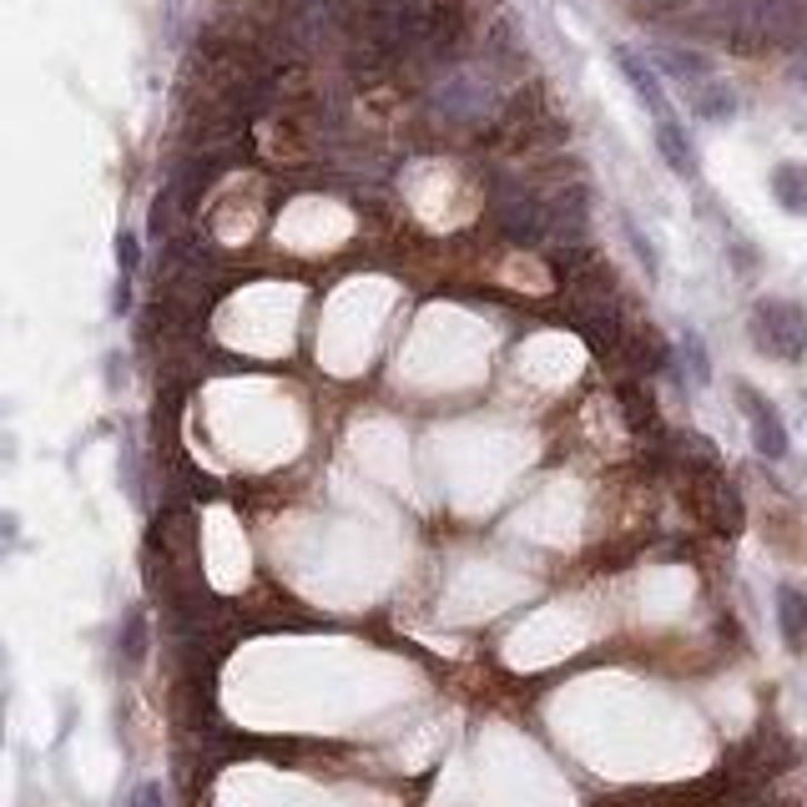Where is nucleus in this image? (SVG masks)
I'll use <instances>...</instances> for the list:
<instances>
[{
    "label": "nucleus",
    "mask_w": 807,
    "mask_h": 807,
    "mask_svg": "<svg viewBox=\"0 0 807 807\" xmlns=\"http://www.w3.org/2000/svg\"><path fill=\"white\" fill-rule=\"evenodd\" d=\"M490 222L515 248H540V242H550V197L525 177L500 172L490 182Z\"/></svg>",
    "instance_id": "obj_1"
},
{
    "label": "nucleus",
    "mask_w": 807,
    "mask_h": 807,
    "mask_svg": "<svg viewBox=\"0 0 807 807\" xmlns=\"http://www.w3.org/2000/svg\"><path fill=\"white\" fill-rule=\"evenodd\" d=\"M753 343L773 359H803L807 353V313L787 298H763L753 308Z\"/></svg>",
    "instance_id": "obj_2"
},
{
    "label": "nucleus",
    "mask_w": 807,
    "mask_h": 807,
    "mask_svg": "<svg viewBox=\"0 0 807 807\" xmlns=\"http://www.w3.org/2000/svg\"><path fill=\"white\" fill-rule=\"evenodd\" d=\"M687 485H691V500H697V515L711 525L717 535H743V495L737 485L721 475V469H687Z\"/></svg>",
    "instance_id": "obj_3"
},
{
    "label": "nucleus",
    "mask_w": 807,
    "mask_h": 807,
    "mask_svg": "<svg viewBox=\"0 0 807 807\" xmlns=\"http://www.w3.org/2000/svg\"><path fill=\"white\" fill-rule=\"evenodd\" d=\"M737 399H743V409H747L757 455H763V459H783L787 455V429H783V419H777V409L757 389H737Z\"/></svg>",
    "instance_id": "obj_4"
},
{
    "label": "nucleus",
    "mask_w": 807,
    "mask_h": 807,
    "mask_svg": "<svg viewBox=\"0 0 807 807\" xmlns=\"http://www.w3.org/2000/svg\"><path fill=\"white\" fill-rule=\"evenodd\" d=\"M656 152L677 177H697V147H691V137L681 131L677 117H656Z\"/></svg>",
    "instance_id": "obj_5"
},
{
    "label": "nucleus",
    "mask_w": 807,
    "mask_h": 807,
    "mask_svg": "<svg viewBox=\"0 0 807 807\" xmlns=\"http://www.w3.org/2000/svg\"><path fill=\"white\" fill-rule=\"evenodd\" d=\"M616 61H621V71H626V81H631V91L641 97V107L651 111V117H671V107H666V91H661V81H656V71L641 61L636 51H616Z\"/></svg>",
    "instance_id": "obj_6"
},
{
    "label": "nucleus",
    "mask_w": 807,
    "mask_h": 807,
    "mask_svg": "<svg viewBox=\"0 0 807 807\" xmlns=\"http://www.w3.org/2000/svg\"><path fill=\"white\" fill-rule=\"evenodd\" d=\"M621 409H626V425L636 429V435H651V439H661V419H656V399H651V389H646L636 373H626L621 379Z\"/></svg>",
    "instance_id": "obj_7"
},
{
    "label": "nucleus",
    "mask_w": 807,
    "mask_h": 807,
    "mask_svg": "<svg viewBox=\"0 0 807 807\" xmlns=\"http://www.w3.org/2000/svg\"><path fill=\"white\" fill-rule=\"evenodd\" d=\"M656 61H661V71L671 81H681V87H701V81H711V61L701 51H687V46H656Z\"/></svg>",
    "instance_id": "obj_8"
},
{
    "label": "nucleus",
    "mask_w": 807,
    "mask_h": 807,
    "mask_svg": "<svg viewBox=\"0 0 807 807\" xmlns=\"http://www.w3.org/2000/svg\"><path fill=\"white\" fill-rule=\"evenodd\" d=\"M687 101H691V111H697L701 121H731L737 117V91L727 87V81H701V87H691L687 91Z\"/></svg>",
    "instance_id": "obj_9"
},
{
    "label": "nucleus",
    "mask_w": 807,
    "mask_h": 807,
    "mask_svg": "<svg viewBox=\"0 0 807 807\" xmlns=\"http://www.w3.org/2000/svg\"><path fill=\"white\" fill-rule=\"evenodd\" d=\"M777 626H783V641L793 651L807 646V596L797 586H777Z\"/></svg>",
    "instance_id": "obj_10"
},
{
    "label": "nucleus",
    "mask_w": 807,
    "mask_h": 807,
    "mask_svg": "<svg viewBox=\"0 0 807 807\" xmlns=\"http://www.w3.org/2000/svg\"><path fill=\"white\" fill-rule=\"evenodd\" d=\"M773 197L777 208L793 212V218H807V167L803 162H783L773 172Z\"/></svg>",
    "instance_id": "obj_11"
},
{
    "label": "nucleus",
    "mask_w": 807,
    "mask_h": 807,
    "mask_svg": "<svg viewBox=\"0 0 807 807\" xmlns=\"http://www.w3.org/2000/svg\"><path fill=\"white\" fill-rule=\"evenodd\" d=\"M147 646H152V636H147V616L131 611L127 626H121V661H127V666H142L147 661Z\"/></svg>",
    "instance_id": "obj_12"
},
{
    "label": "nucleus",
    "mask_w": 807,
    "mask_h": 807,
    "mask_svg": "<svg viewBox=\"0 0 807 807\" xmlns=\"http://www.w3.org/2000/svg\"><path fill=\"white\" fill-rule=\"evenodd\" d=\"M681 359H687V369H691V383H707L711 379V359H707V349H701L697 333H687V339H681Z\"/></svg>",
    "instance_id": "obj_13"
},
{
    "label": "nucleus",
    "mask_w": 807,
    "mask_h": 807,
    "mask_svg": "<svg viewBox=\"0 0 807 807\" xmlns=\"http://www.w3.org/2000/svg\"><path fill=\"white\" fill-rule=\"evenodd\" d=\"M137 262H142V248H137V232H117V268H121V278L137 273Z\"/></svg>",
    "instance_id": "obj_14"
},
{
    "label": "nucleus",
    "mask_w": 807,
    "mask_h": 807,
    "mask_svg": "<svg viewBox=\"0 0 807 807\" xmlns=\"http://www.w3.org/2000/svg\"><path fill=\"white\" fill-rule=\"evenodd\" d=\"M626 238H631V248H636V258L646 262V273L656 278V248H651V238H641V228L636 222H626Z\"/></svg>",
    "instance_id": "obj_15"
},
{
    "label": "nucleus",
    "mask_w": 807,
    "mask_h": 807,
    "mask_svg": "<svg viewBox=\"0 0 807 807\" xmlns=\"http://www.w3.org/2000/svg\"><path fill=\"white\" fill-rule=\"evenodd\" d=\"M131 807H167L162 797V783H142L137 793H131Z\"/></svg>",
    "instance_id": "obj_16"
},
{
    "label": "nucleus",
    "mask_w": 807,
    "mask_h": 807,
    "mask_svg": "<svg viewBox=\"0 0 807 807\" xmlns=\"http://www.w3.org/2000/svg\"><path fill=\"white\" fill-rule=\"evenodd\" d=\"M111 308H117V313H127V308H131V283H127V278L117 283V298H111Z\"/></svg>",
    "instance_id": "obj_17"
},
{
    "label": "nucleus",
    "mask_w": 807,
    "mask_h": 807,
    "mask_svg": "<svg viewBox=\"0 0 807 807\" xmlns=\"http://www.w3.org/2000/svg\"><path fill=\"white\" fill-rule=\"evenodd\" d=\"M793 77H797V81H803V87H807V61H797V66H793Z\"/></svg>",
    "instance_id": "obj_18"
}]
</instances>
